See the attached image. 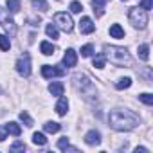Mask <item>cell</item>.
<instances>
[{"label": "cell", "mask_w": 153, "mask_h": 153, "mask_svg": "<svg viewBox=\"0 0 153 153\" xmlns=\"http://www.w3.org/2000/svg\"><path fill=\"white\" fill-rule=\"evenodd\" d=\"M7 9L11 13H18L20 11V0H7Z\"/></svg>", "instance_id": "26"}, {"label": "cell", "mask_w": 153, "mask_h": 153, "mask_svg": "<svg viewBox=\"0 0 153 153\" xmlns=\"http://www.w3.org/2000/svg\"><path fill=\"white\" fill-rule=\"evenodd\" d=\"M94 29H96L94 22H92L88 16H83L81 22H79V33H81V34H90V33H94Z\"/></svg>", "instance_id": "10"}, {"label": "cell", "mask_w": 153, "mask_h": 153, "mask_svg": "<svg viewBox=\"0 0 153 153\" xmlns=\"http://www.w3.org/2000/svg\"><path fill=\"white\" fill-rule=\"evenodd\" d=\"M130 87H131V78H121L115 83V88L117 90H124V88H130Z\"/></svg>", "instance_id": "21"}, {"label": "cell", "mask_w": 153, "mask_h": 153, "mask_svg": "<svg viewBox=\"0 0 153 153\" xmlns=\"http://www.w3.org/2000/svg\"><path fill=\"white\" fill-rule=\"evenodd\" d=\"M67 110H68V101H67V97L59 96V101L56 103V114L58 115H67Z\"/></svg>", "instance_id": "12"}, {"label": "cell", "mask_w": 153, "mask_h": 153, "mask_svg": "<svg viewBox=\"0 0 153 153\" xmlns=\"http://www.w3.org/2000/svg\"><path fill=\"white\" fill-rule=\"evenodd\" d=\"M76 63H78V52L74 49H67L63 56V67L70 68V67H76Z\"/></svg>", "instance_id": "9"}, {"label": "cell", "mask_w": 153, "mask_h": 153, "mask_svg": "<svg viewBox=\"0 0 153 153\" xmlns=\"http://www.w3.org/2000/svg\"><path fill=\"white\" fill-rule=\"evenodd\" d=\"M110 36H112V38L121 40V38H124V29H123L119 24H114V25L110 27Z\"/></svg>", "instance_id": "14"}, {"label": "cell", "mask_w": 153, "mask_h": 153, "mask_svg": "<svg viewBox=\"0 0 153 153\" xmlns=\"http://www.w3.org/2000/svg\"><path fill=\"white\" fill-rule=\"evenodd\" d=\"M45 33H47V36H49V38H52V40H58V38H59L58 27H56L54 24H49V25L45 27Z\"/></svg>", "instance_id": "19"}, {"label": "cell", "mask_w": 153, "mask_h": 153, "mask_svg": "<svg viewBox=\"0 0 153 153\" xmlns=\"http://www.w3.org/2000/svg\"><path fill=\"white\" fill-rule=\"evenodd\" d=\"M65 74V68H59V67H54V65H43L42 67V76L43 78H59V76Z\"/></svg>", "instance_id": "8"}, {"label": "cell", "mask_w": 153, "mask_h": 153, "mask_svg": "<svg viewBox=\"0 0 153 153\" xmlns=\"http://www.w3.org/2000/svg\"><path fill=\"white\" fill-rule=\"evenodd\" d=\"M0 25L6 29V33H7L9 36H15V34H16V24H15L13 16L9 15V9L0 7Z\"/></svg>", "instance_id": "5"}, {"label": "cell", "mask_w": 153, "mask_h": 153, "mask_svg": "<svg viewBox=\"0 0 153 153\" xmlns=\"http://www.w3.org/2000/svg\"><path fill=\"white\" fill-rule=\"evenodd\" d=\"M139 101H142L144 105L151 106V105H153V96H151V94H148V92H146V94H140V96H139Z\"/></svg>", "instance_id": "27"}, {"label": "cell", "mask_w": 153, "mask_h": 153, "mask_svg": "<svg viewBox=\"0 0 153 153\" xmlns=\"http://www.w3.org/2000/svg\"><path fill=\"white\" fill-rule=\"evenodd\" d=\"M6 137H7V131L0 128V142H4V140H6Z\"/></svg>", "instance_id": "34"}, {"label": "cell", "mask_w": 153, "mask_h": 153, "mask_svg": "<svg viewBox=\"0 0 153 153\" xmlns=\"http://www.w3.org/2000/svg\"><path fill=\"white\" fill-rule=\"evenodd\" d=\"M106 2H108V0H92V6H94V13H96L97 16H103Z\"/></svg>", "instance_id": "13"}, {"label": "cell", "mask_w": 153, "mask_h": 153, "mask_svg": "<svg viewBox=\"0 0 153 153\" xmlns=\"http://www.w3.org/2000/svg\"><path fill=\"white\" fill-rule=\"evenodd\" d=\"M70 11H72V13H81V11H83V6H81L79 2H72V4H70Z\"/></svg>", "instance_id": "32"}, {"label": "cell", "mask_w": 153, "mask_h": 153, "mask_svg": "<svg viewBox=\"0 0 153 153\" xmlns=\"http://www.w3.org/2000/svg\"><path fill=\"white\" fill-rule=\"evenodd\" d=\"M135 153H148V149H146V148H142V146H140V148L137 146V148H135Z\"/></svg>", "instance_id": "35"}, {"label": "cell", "mask_w": 153, "mask_h": 153, "mask_svg": "<svg viewBox=\"0 0 153 153\" xmlns=\"http://www.w3.org/2000/svg\"><path fill=\"white\" fill-rule=\"evenodd\" d=\"M124 2H126V0H124Z\"/></svg>", "instance_id": "36"}, {"label": "cell", "mask_w": 153, "mask_h": 153, "mask_svg": "<svg viewBox=\"0 0 153 153\" xmlns=\"http://www.w3.org/2000/svg\"><path fill=\"white\" fill-rule=\"evenodd\" d=\"M54 24H56L59 29H63L65 33H70V31L74 29V22H72L70 15H68V13H65V11H61V13H56V15H54Z\"/></svg>", "instance_id": "6"}, {"label": "cell", "mask_w": 153, "mask_h": 153, "mask_svg": "<svg viewBox=\"0 0 153 153\" xmlns=\"http://www.w3.org/2000/svg\"><path fill=\"white\" fill-rule=\"evenodd\" d=\"M70 144H68V139L67 137H61L59 140H58V148L59 149H63V151H67V148H68Z\"/></svg>", "instance_id": "30"}, {"label": "cell", "mask_w": 153, "mask_h": 153, "mask_svg": "<svg viewBox=\"0 0 153 153\" xmlns=\"http://www.w3.org/2000/svg\"><path fill=\"white\" fill-rule=\"evenodd\" d=\"M9 49H11L9 36H6V34H0V51H9Z\"/></svg>", "instance_id": "24"}, {"label": "cell", "mask_w": 153, "mask_h": 153, "mask_svg": "<svg viewBox=\"0 0 153 153\" xmlns=\"http://www.w3.org/2000/svg\"><path fill=\"white\" fill-rule=\"evenodd\" d=\"M40 51H42V54H45V56H52V54H54V45H52L51 42H42V43H40Z\"/></svg>", "instance_id": "16"}, {"label": "cell", "mask_w": 153, "mask_h": 153, "mask_svg": "<svg viewBox=\"0 0 153 153\" xmlns=\"http://www.w3.org/2000/svg\"><path fill=\"white\" fill-rule=\"evenodd\" d=\"M20 121L25 123V126H33V119H31V115L27 112H20Z\"/></svg>", "instance_id": "29"}, {"label": "cell", "mask_w": 153, "mask_h": 153, "mask_svg": "<svg viewBox=\"0 0 153 153\" xmlns=\"http://www.w3.org/2000/svg\"><path fill=\"white\" fill-rule=\"evenodd\" d=\"M33 142H34L36 146H43V144L47 142V139H45L43 133H38V131H36V133H33Z\"/></svg>", "instance_id": "25"}, {"label": "cell", "mask_w": 153, "mask_h": 153, "mask_svg": "<svg viewBox=\"0 0 153 153\" xmlns=\"http://www.w3.org/2000/svg\"><path fill=\"white\" fill-rule=\"evenodd\" d=\"M49 92H51L52 96L59 97V96H63V85H61V83H51V85H49Z\"/></svg>", "instance_id": "17"}, {"label": "cell", "mask_w": 153, "mask_h": 153, "mask_svg": "<svg viewBox=\"0 0 153 153\" xmlns=\"http://www.w3.org/2000/svg\"><path fill=\"white\" fill-rule=\"evenodd\" d=\"M105 65H106V58H105V54L101 52V54H97V56L94 58V67H96V68H105Z\"/></svg>", "instance_id": "23"}, {"label": "cell", "mask_w": 153, "mask_h": 153, "mask_svg": "<svg viewBox=\"0 0 153 153\" xmlns=\"http://www.w3.org/2000/svg\"><path fill=\"white\" fill-rule=\"evenodd\" d=\"M18 149H22V151L25 149V144H24V142H20V140H16V142L11 146V151H18Z\"/></svg>", "instance_id": "33"}, {"label": "cell", "mask_w": 153, "mask_h": 153, "mask_svg": "<svg viewBox=\"0 0 153 153\" xmlns=\"http://www.w3.org/2000/svg\"><path fill=\"white\" fill-rule=\"evenodd\" d=\"M85 142L88 146H99L101 144V133L97 130H90L87 135H85Z\"/></svg>", "instance_id": "11"}, {"label": "cell", "mask_w": 153, "mask_h": 153, "mask_svg": "<svg viewBox=\"0 0 153 153\" xmlns=\"http://www.w3.org/2000/svg\"><path fill=\"white\" fill-rule=\"evenodd\" d=\"M92 52H94V47L88 43V45H85V47H81V56L83 58H90L92 56Z\"/></svg>", "instance_id": "28"}, {"label": "cell", "mask_w": 153, "mask_h": 153, "mask_svg": "<svg viewBox=\"0 0 153 153\" xmlns=\"http://www.w3.org/2000/svg\"><path fill=\"white\" fill-rule=\"evenodd\" d=\"M140 7H142L144 11H149V9L153 7V0H140Z\"/></svg>", "instance_id": "31"}, {"label": "cell", "mask_w": 153, "mask_h": 153, "mask_svg": "<svg viewBox=\"0 0 153 153\" xmlns=\"http://www.w3.org/2000/svg\"><path fill=\"white\" fill-rule=\"evenodd\" d=\"M4 130H6L9 135H15V137H18V135L22 133V128H20L16 123H7V124L4 126Z\"/></svg>", "instance_id": "15"}, {"label": "cell", "mask_w": 153, "mask_h": 153, "mask_svg": "<svg viewBox=\"0 0 153 153\" xmlns=\"http://www.w3.org/2000/svg\"><path fill=\"white\" fill-rule=\"evenodd\" d=\"M108 123H110V128H114L115 131H130V130L137 128L139 117L133 112H130V110L117 108V110H112L110 112Z\"/></svg>", "instance_id": "1"}, {"label": "cell", "mask_w": 153, "mask_h": 153, "mask_svg": "<svg viewBox=\"0 0 153 153\" xmlns=\"http://www.w3.org/2000/svg\"><path fill=\"white\" fill-rule=\"evenodd\" d=\"M72 85L81 92V96L87 101L97 99V88H96V85L92 83V79L88 78L87 74H76L74 78H72Z\"/></svg>", "instance_id": "3"}, {"label": "cell", "mask_w": 153, "mask_h": 153, "mask_svg": "<svg viewBox=\"0 0 153 153\" xmlns=\"http://www.w3.org/2000/svg\"><path fill=\"white\" fill-rule=\"evenodd\" d=\"M59 128H61V126H59L58 123H54V121H47V123L43 124V130H45L47 133H58Z\"/></svg>", "instance_id": "18"}, {"label": "cell", "mask_w": 153, "mask_h": 153, "mask_svg": "<svg viewBox=\"0 0 153 153\" xmlns=\"http://www.w3.org/2000/svg\"><path fill=\"white\" fill-rule=\"evenodd\" d=\"M103 54L106 59H110L112 65L115 67H130L131 65V58L128 54V51L124 47H117V45H105L103 47Z\"/></svg>", "instance_id": "2"}, {"label": "cell", "mask_w": 153, "mask_h": 153, "mask_svg": "<svg viewBox=\"0 0 153 153\" xmlns=\"http://www.w3.org/2000/svg\"><path fill=\"white\" fill-rule=\"evenodd\" d=\"M31 6H33L36 11H47V9H49V4L45 2V0H33Z\"/></svg>", "instance_id": "22"}, {"label": "cell", "mask_w": 153, "mask_h": 153, "mask_svg": "<svg viewBox=\"0 0 153 153\" xmlns=\"http://www.w3.org/2000/svg\"><path fill=\"white\" fill-rule=\"evenodd\" d=\"M128 18L135 29H144L148 24V11H144L142 7H131L128 13Z\"/></svg>", "instance_id": "4"}, {"label": "cell", "mask_w": 153, "mask_h": 153, "mask_svg": "<svg viewBox=\"0 0 153 153\" xmlns=\"http://www.w3.org/2000/svg\"><path fill=\"white\" fill-rule=\"evenodd\" d=\"M16 72L22 78H29V74H31V58H29V54H24L16 59Z\"/></svg>", "instance_id": "7"}, {"label": "cell", "mask_w": 153, "mask_h": 153, "mask_svg": "<svg viewBox=\"0 0 153 153\" xmlns=\"http://www.w3.org/2000/svg\"><path fill=\"white\" fill-rule=\"evenodd\" d=\"M139 58L140 59H144V61H148V58H149V45L148 43H142V45H139Z\"/></svg>", "instance_id": "20"}]
</instances>
